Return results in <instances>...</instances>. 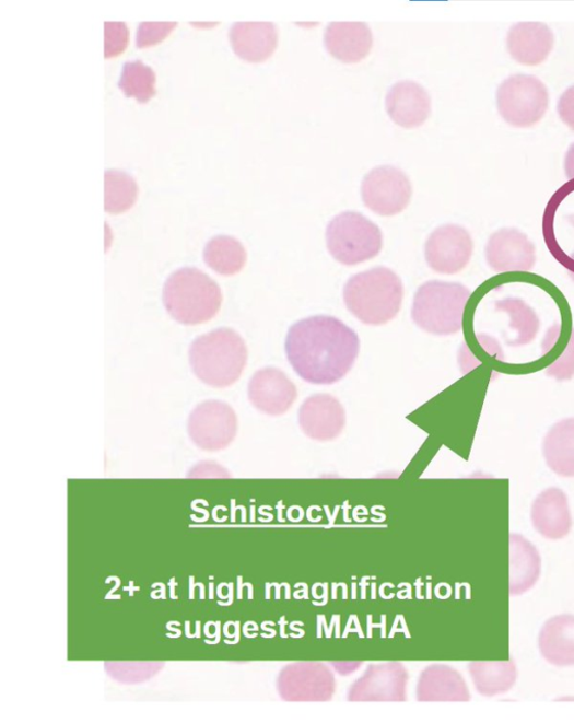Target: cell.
Listing matches in <instances>:
<instances>
[{"label": "cell", "instance_id": "obj_28", "mask_svg": "<svg viewBox=\"0 0 574 723\" xmlns=\"http://www.w3.org/2000/svg\"><path fill=\"white\" fill-rule=\"evenodd\" d=\"M176 23H141L138 31L137 45L140 49L153 47L164 40L174 30Z\"/></svg>", "mask_w": 574, "mask_h": 723}, {"label": "cell", "instance_id": "obj_34", "mask_svg": "<svg viewBox=\"0 0 574 723\" xmlns=\"http://www.w3.org/2000/svg\"><path fill=\"white\" fill-rule=\"evenodd\" d=\"M573 257H574V255H573Z\"/></svg>", "mask_w": 574, "mask_h": 723}, {"label": "cell", "instance_id": "obj_18", "mask_svg": "<svg viewBox=\"0 0 574 723\" xmlns=\"http://www.w3.org/2000/svg\"><path fill=\"white\" fill-rule=\"evenodd\" d=\"M531 518L536 530L548 539H562L571 530L572 518L566 494L550 488L534 502Z\"/></svg>", "mask_w": 574, "mask_h": 723}, {"label": "cell", "instance_id": "obj_19", "mask_svg": "<svg viewBox=\"0 0 574 723\" xmlns=\"http://www.w3.org/2000/svg\"><path fill=\"white\" fill-rule=\"evenodd\" d=\"M539 649L551 665L574 666V616L560 615L548 620L539 635Z\"/></svg>", "mask_w": 574, "mask_h": 723}, {"label": "cell", "instance_id": "obj_10", "mask_svg": "<svg viewBox=\"0 0 574 723\" xmlns=\"http://www.w3.org/2000/svg\"><path fill=\"white\" fill-rule=\"evenodd\" d=\"M473 242L469 232L455 224L436 229L425 244L429 267L443 275L462 271L472 257Z\"/></svg>", "mask_w": 574, "mask_h": 723}, {"label": "cell", "instance_id": "obj_15", "mask_svg": "<svg viewBox=\"0 0 574 723\" xmlns=\"http://www.w3.org/2000/svg\"><path fill=\"white\" fill-rule=\"evenodd\" d=\"M554 46V34L544 23L520 22L507 34L511 57L525 66H538L546 61Z\"/></svg>", "mask_w": 574, "mask_h": 723}, {"label": "cell", "instance_id": "obj_24", "mask_svg": "<svg viewBox=\"0 0 574 723\" xmlns=\"http://www.w3.org/2000/svg\"><path fill=\"white\" fill-rule=\"evenodd\" d=\"M139 187L129 175L108 170L105 174V209L109 214H121L134 206Z\"/></svg>", "mask_w": 574, "mask_h": 723}, {"label": "cell", "instance_id": "obj_32", "mask_svg": "<svg viewBox=\"0 0 574 723\" xmlns=\"http://www.w3.org/2000/svg\"><path fill=\"white\" fill-rule=\"evenodd\" d=\"M564 172L567 179H574V143L566 152L564 160Z\"/></svg>", "mask_w": 574, "mask_h": 723}, {"label": "cell", "instance_id": "obj_30", "mask_svg": "<svg viewBox=\"0 0 574 723\" xmlns=\"http://www.w3.org/2000/svg\"><path fill=\"white\" fill-rule=\"evenodd\" d=\"M558 112L562 121L574 131V86L566 90L561 96Z\"/></svg>", "mask_w": 574, "mask_h": 723}, {"label": "cell", "instance_id": "obj_22", "mask_svg": "<svg viewBox=\"0 0 574 723\" xmlns=\"http://www.w3.org/2000/svg\"><path fill=\"white\" fill-rule=\"evenodd\" d=\"M469 670L477 691L483 697H496L508 692L516 683L517 670L515 663L505 662H473Z\"/></svg>", "mask_w": 574, "mask_h": 723}, {"label": "cell", "instance_id": "obj_5", "mask_svg": "<svg viewBox=\"0 0 574 723\" xmlns=\"http://www.w3.org/2000/svg\"><path fill=\"white\" fill-rule=\"evenodd\" d=\"M469 298L470 290L460 283L429 281L414 295L412 319L426 333L454 335L462 329Z\"/></svg>", "mask_w": 574, "mask_h": 723}, {"label": "cell", "instance_id": "obj_17", "mask_svg": "<svg viewBox=\"0 0 574 723\" xmlns=\"http://www.w3.org/2000/svg\"><path fill=\"white\" fill-rule=\"evenodd\" d=\"M234 53L243 60L258 63L268 60L279 45V31L269 22L235 23L230 32Z\"/></svg>", "mask_w": 574, "mask_h": 723}, {"label": "cell", "instance_id": "obj_25", "mask_svg": "<svg viewBox=\"0 0 574 723\" xmlns=\"http://www.w3.org/2000/svg\"><path fill=\"white\" fill-rule=\"evenodd\" d=\"M155 73L142 61L125 63L119 80V89L127 97L145 104L155 96Z\"/></svg>", "mask_w": 574, "mask_h": 723}, {"label": "cell", "instance_id": "obj_29", "mask_svg": "<svg viewBox=\"0 0 574 723\" xmlns=\"http://www.w3.org/2000/svg\"><path fill=\"white\" fill-rule=\"evenodd\" d=\"M547 373L558 380H567L574 375V329L563 354L547 370Z\"/></svg>", "mask_w": 574, "mask_h": 723}, {"label": "cell", "instance_id": "obj_4", "mask_svg": "<svg viewBox=\"0 0 574 723\" xmlns=\"http://www.w3.org/2000/svg\"><path fill=\"white\" fill-rule=\"evenodd\" d=\"M163 303L173 319L194 326L215 317L223 304V293L202 271L185 268L166 280Z\"/></svg>", "mask_w": 574, "mask_h": 723}, {"label": "cell", "instance_id": "obj_14", "mask_svg": "<svg viewBox=\"0 0 574 723\" xmlns=\"http://www.w3.org/2000/svg\"><path fill=\"white\" fill-rule=\"evenodd\" d=\"M386 110L397 125L405 129H417L431 114V97L420 83L400 81L387 93Z\"/></svg>", "mask_w": 574, "mask_h": 723}, {"label": "cell", "instance_id": "obj_33", "mask_svg": "<svg viewBox=\"0 0 574 723\" xmlns=\"http://www.w3.org/2000/svg\"><path fill=\"white\" fill-rule=\"evenodd\" d=\"M569 222L572 224V226H574V215L569 218Z\"/></svg>", "mask_w": 574, "mask_h": 723}, {"label": "cell", "instance_id": "obj_8", "mask_svg": "<svg viewBox=\"0 0 574 723\" xmlns=\"http://www.w3.org/2000/svg\"><path fill=\"white\" fill-rule=\"evenodd\" d=\"M238 433L235 410L223 401L209 400L197 406L188 420V434L194 444L206 452L227 448Z\"/></svg>", "mask_w": 574, "mask_h": 723}, {"label": "cell", "instance_id": "obj_27", "mask_svg": "<svg viewBox=\"0 0 574 723\" xmlns=\"http://www.w3.org/2000/svg\"><path fill=\"white\" fill-rule=\"evenodd\" d=\"M129 31L125 23H105V58L121 55L127 48Z\"/></svg>", "mask_w": 574, "mask_h": 723}, {"label": "cell", "instance_id": "obj_6", "mask_svg": "<svg viewBox=\"0 0 574 723\" xmlns=\"http://www.w3.org/2000/svg\"><path fill=\"white\" fill-rule=\"evenodd\" d=\"M327 246L343 266H356L377 257L383 247L379 228L356 211L341 212L327 228Z\"/></svg>", "mask_w": 574, "mask_h": 723}, {"label": "cell", "instance_id": "obj_13", "mask_svg": "<svg viewBox=\"0 0 574 723\" xmlns=\"http://www.w3.org/2000/svg\"><path fill=\"white\" fill-rule=\"evenodd\" d=\"M298 423L307 438L319 442L333 441L345 427V411L337 398L315 395L301 406Z\"/></svg>", "mask_w": 574, "mask_h": 723}, {"label": "cell", "instance_id": "obj_2", "mask_svg": "<svg viewBox=\"0 0 574 723\" xmlns=\"http://www.w3.org/2000/svg\"><path fill=\"white\" fill-rule=\"evenodd\" d=\"M196 376L212 388H227L241 378L248 361L243 337L231 328H219L194 340L189 352Z\"/></svg>", "mask_w": 574, "mask_h": 723}, {"label": "cell", "instance_id": "obj_11", "mask_svg": "<svg viewBox=\"0 0 574 723\" xmlns=\"http://www.w3.org/2000/svg\"><path fill=\"white\" fill-rule=\"evenodd\" d=\"M485 260L497 273L531 271L537 263L536 246L518 230L503 229L489 240Z\"/></svg>", "mask_w": 574, "mask_h": 723}, {"label": "cell", "instance_id": "obj_26", "mask_svg": "<svg viewBox=\"0 0 574 723\" xmlns=\"http://www.w3.org/2000/svg\"><path fill=\"white\" fill-rule=\"evenodd\" d=\"M496 308L509 315L511 326L518 333L515 346L532 342L540 327L539 318L532 308L519 300L501 301Z\"/></svg>", "mask_w": 574, "mask_h": 723}, {"label": "cell", "instance_id": "obj_31", "mask_svg": "<svg viewBox=\"0 0 574 723\" xmlns=\"http://www.w3.org/2000/svg\"><path fill=\"white\" fill-rule=\"evenodd\" d=\"M192 478H224V477H230L227 471L223 469L222 466L211 463V462H203L200 463L195 467V469L190 473V476Z\"/></svg>", "mask_w": 574, "mask_h": 723}, {"label": "cell", "instance_id": "obj_21", "mask_svg": "<svg viewBox=\"0 0 574 723\" xmlns=\"http://www.w3.org/2000/svg\"><path fill=\"white\" fill-rule=\"evenodd\" d=\"M543 456L560 477L574 478V418L559 421L543 441Z\"/></svg>", "mask_w": 574, "mask_h": 723}, {"label": "cell", "instance_id": "obj_3", "mask_svg": "<svg viewBox=\"0 0 574 723\" xmlns=\"http://www.w3.org/2000/svg\"><path fill=\"white\" fill-rule=\"evenodd\" d=\"M403 296L405 287L400 277L383 267L351 277L343 289L348 311L371 326H380L394 319L402 308Z\"/></svg>", "mask_w": 574, "mask_h": 723}, {"label": "cell", "instance_id": "obj_1", "mask_svg": "<svg viewBox=\"0 0 574 723\" xmlns=\"http://www.w3.org/2000/svg\"><path fill=\"white\" fill-rule=\"evenodd\" d=\"M361 340L355 330L331 316H314L294 324L286 336L288 360L308 384H337L355 364Z\"/></svg>", "mask_w": 574, "mask_h": 723}, {"label": "cell", "instance_id": "obj_16", "mask_svg": "<svg viewBox=\"0 0 574 723\" xmlns=\"http://www.w3.org/2000/svg\"><path fill=\"white\" fill-rule=\"evenodd\" d=\"M325 46L333 58L344 63H356L370 55L373 34L366 23L333 22L326 28Z\"/></svg>", "mask_w": 574, "mask_h": 723}, {"label": "cell", "instance_id": "obj_12", "mask_svg": "<svg viewBox=\"0 0 574 723\" xmlns=\"http://www.w3.org/2000/svg\"><path fill=\"white\" fill-rule=\"evenodd\" d=\"M248 398L260 412L281 416L295 403L297 389L284 372L276 368H265L250 378Z\"/></svg>", "mask_w": 574, "mask_h": 723}, {"label": "cell", "instance_id": "obj_23", "mask_svg": "<svg viewBox=\"0 0 574 723\" xmlns=\"http://www.w3.org/2000/svg\"><path fill=\"white\" fill-rule=\"evenodd\" d=\"M203 258L206 264L219 275L232 277L246 265L247 253L244 245L231 236H216L207 244Z\"/></svg>", "mask_w": 574, "mask_h": 723}, {"label": "cell", "instance_id": "obj_7", "mask_svg": "<svg viewBox=\"0 0 574 723\" xmlns=\"http://www.w3.org/2000/svg\"><path fill=\"white\" fill-rule=\"evenodd\" d=\"M548 107V89L534 75H512L503 81L497 91V108L501 116L505 121L520 129L539 123Z\"/></svg>", "mask_w": 574, "mask_h": 723}, {"label": "cell", "instance_id": "obj_20", "mask_svg": "<svg viewBox=\"0 0 574 723\" xmlns=\"http://www.w3.org/2000/svg\"><path fill=\"white\" fill-rule=\"evenodd\" d=\"M541 558L538 549L523 536L511 535V595L532 588L540 578Z\"/></svg>", "mask_w": 574, "mask_h": 723}, {"label": "cell", "instance_id": "obj_9", "mask_svg": "<svg viewBox=\"0 0 574 723\" xmlns=\"http://www.w3.org/2000/svg\"><path fill=\"white\" fill-rule=\"evenodd\" d=\"M412 194L408 176L391 165L373 168L362 184L365 205L380 217L400 214L409 206Z\"/></svg>", "mask_w": 574, "mask_h": 723}]
</instances>
